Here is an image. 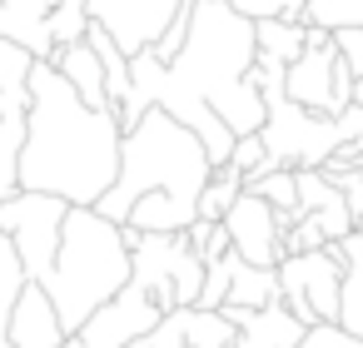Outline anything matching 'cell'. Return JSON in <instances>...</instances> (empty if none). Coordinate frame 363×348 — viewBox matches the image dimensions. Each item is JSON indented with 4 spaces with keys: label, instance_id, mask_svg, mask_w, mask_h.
<instances>
[{
    "label": "cell",
    "instance_id": "6da1fadb",
    "mask_svg": "<svg viewBox=\"0 0 363 348\" xmlns=\"http://www.w3.org/2000/svg\"><path fill=\"white\" fill-rule=\"evenodd\" d=\"M120 145H125L120 115L90 110L50 60H35L26 150H21V189L95 209L120 179Z\"/></svg>",
    "mask_w": 363,
    "mask_h": 348
},
{
    "label": "cell",
    "instance_id": "7a4b0ae2",
    "mask_svg": "<svg viewBox=\"0 0 363 348\" xmlns=\"http://www.w3.org/2000/svg\"><path fill=\"white\" fill-rule=\"evenodd\" d=\"M130 279H135V254H130L125 224L105 219L100 209L70 204L65 229H60V254H55L50 274L40 279L65 333L75 338L120 288H130Z\"/></svg>",
    "mask_w": 363,
    "mask_h": 348
},
{
    "label": "cell",
    "instance_id": "3957f363",
    "mask_svg": "<svg viewBox=\"0 0 363 348\" xmlns=\"http://www.w3.org/2000/svg\"><path fill=\"white\" fill-rule=\"evenodd\" d=\"M214 164L199 145L194 130H184L169 110H150L135 130H125V145H120V179L110 184V194L95 204L105 219L125 224L130 209L145 199V194H174L179 204H189L199 214V194L209 184Z\"/></svg>",
    "mask_w": 363,
    "mask_h": 348
},
{
    "label": "cell",
    "instance_id": "277c9868",
    "mask_svg": "<svg viewBox=\"0 0 363 348\" xmlns=\"http://www.w3.org/2000/svg\"><path fill=\"white\" fill-rule=\"evenodd\" d=\"M130 254H135V284L164 308H194L204 288V259L194 254L189 234H140L125 229Z\"/></svg>",
    "mask_w": 363,
    "mask_h": 348
},
{
    "label": "cell",
    "instance_id": "5b68a950",
    "mask_svg": "<svg viewBox=\"0 0 363 348\" xmlns=\"http://www.w3.org/2000/svg\"><path fill=\"white\" fill-rule=\"evenodd\" d=\"M279 293L284 308L313 328V323H338L343 308V244H323L308 254H284L279 259Z\"/></svg>",
    "mask_w": 363,
    "mask_h": 348
},
{
    "label": "cell",
    "instance_id": "8992f818",
    "mask_svg": "<svg viewBox=\"0 0 363 348\" xmlns=\"http://www.w3.org/2000/svg\"><path fill=\"white\" fill-rule=\"evenodd\" d=\"M284 95L313 115H343L353 105V70L343 65L338 45H333V30L323 26H308V40H303V55L284 70Z\"/></svg>",
    "mask_w": 363,
    "mask_h": 348
},
{
    "label": "cell",
    "instance_id": "52a82bcc",
    "mask_svg": "<svg viewBox=\"0 0 363 348\" xmlns=\"http://www.w3.org/2000/svg\"><path fill=\"white\" fill-rule=\"evenodd\" d=\"M65 214L70 204L55 199V194H35V189H16L11 199H0V229L11 234L21 264H26V279H45L55 254H60V229H65Z\"/></svg>",
    "mask_w": 363,
    "mask_h": 348
},
{
    "label": "cell",
    "instance_id": "ba28073f",
    "mask_svg": "<svg viewBox=\"0 0 363 348\" xmlns=\"http://www.w3.org/2000/svg\"><path fill=\"white\" fill-rule=\"evenodd\" d=\"M184 0H90V21L110 30V40L125 55L155 50V40L169 30Z\"/></svg>",
    "mask_w": 363,
    "mask_h": 348
},
{
    "label": "cell",
    "instance_id": "9c48e42d",
    "mask_svg": "<svg viewBox=\"0 0 363 348\" xmlns=\"http://www.w3.org/2000/svg\"><path fill=\"white\" fill-rule=\"evenodd\" d=\"M224 229H229V244H234V254L244 264L279 269V259H284V224H279V209L269 199L244 189L234 199V209L224 214Z\"/></svg>",
    "mask_w": 363,
    "mask_h": 348
},
{
    "label": "cell",
    "instance_id": "30bf717a",
    "mask_svg": "<svg viewBox=\"0 0 363 348\" xmlns=\"http://www.w3.org/2000/svg\"><path fill=\"white\" fill-rule=\"evenodd\" d=\"M160 318H164V308H160V303L130 279V288H120V293H115V298H110V303H105V308H100L75 338L90 343V348H130V343L145 338Z\"/></svg>",
    "mask_w": 363,
    "mask_h": 348
},
{
    "label": "cell",
    "instance_id": "8fae6325",
    "mask_svg": "<svg viewBox=\"0 0 363 348\" xmlns=\"http://www.w3.org/2000/svg\"><path fill=\"white\" fill-rule=\"evenodd\" d=\"M11 343L16 348H65V323H60V313H55V303H50V293L30 279L26 288H21V298L11 303Z\"/></svg>",
    "mask_w": 363,
    "mask_h": 348
},
{
    "label": "cell",
    "instance_id": "7c38bea8",
    "mask_svg": "<svg viewBox=\"0 0 363 348\" xmlns=\"http://www.w3.org/2000/svg\"><path fill=\"white\" fill-rule=\"evenodd\" d=\"M50 11L55 0H0V35L26 45L35 60H50L55 45H50Z\"/></svg>",
    "mask_w": 363,
    "mask_h": 348
},
{
    "label": "cell",
    "instance_id": "4fadbf2b",
    "mask_svg": "<svg viewBox=\"0 0 363 348\" xmlns=\"http://www.w3.org/2000/svg\"><path fill=\"white\" fill-rule=\"evenodd\" d=\"M50 65L70 80V90L90 105V110H110V90H105V65H100V55L85 45V40H75V45H60L55 55H50Z\"/></svg>",
    "mask_w": 363,
    "mask_h": 348
},
{
    "label": "cell",
    "instance_id": "5bb4252c",
    "mask_svg": "<svg viewBox=\"0 0 363 348\" xmlns=\"http://www.w3.org/2000/svg\"><path fill=\"white\" fill-rule=\"evenodd\" d=\"M224 303L249 308V313H259V308H269V303H284V293H279V269H259V264H244V259L234 254V279H229V298H224Z\"/></svg>",
    "mask_w": 363,
    "mask_h": 348
},
{
    "label": "cell",
    "instance_id": "9a60e30c",
    "mask_svg": "<svg viewBox=\"0 0 363 348\" xmlns=\"http://www.w3.org/2000/svg\"><path fill=\"white\" fill-rule=\"evenodd\" d=\"M338 323L363 338V229H353L343 239V308H338Z\"/></svg>",
    "mask_w": 363,
    "mask_h": 348
},
{
    "label": "cell",
    "instance_id": "2e32d148",
    "mask_svg": "<svg viewBox=\"0 0 363 348\" xmlns=\"http://www.w3.org/2000/svg\"><path fill=\"white\" fill-rule=\"evenodd\" d=\"M254 40H259V55L264 60H279V65H294L303 55V40H308V26L303 21H254Z\"/></svg>",
    "mask_w": 363,
    "mask_h": 348
},
{
    "label": "cell",
    "instance_id": "e0dca14e",
    "mask_svg": "<svg viewBox=\"0 0 363 348\" xmlns=\"http://www.w3.org/2000/svg\"><path fill=\"white\" fill-rule=\"evenodd\" d=\"M244 194V174L234 169V164H219L214 174H209V184H204V194H199V219H224L229 209H234V199Z\"/></svg>",
    "mask_w": 363,
    "mask_h": 348
},
{
    "label": "cell",
    "instance_id": "ac0fdd59",
    "mask_svg": "<svg viewBox=\"0 0 363 348\" xmlns=\"http://www.w3.org/2000/svg\"><path fill=\"white\" fill-rule=\"evenodd\" d=\"M244 189H254L259 199H269L279 214H298V174L294 169H264V174L244 179Z\"/></svg>",
    "mask_w": 363,
    "mask_h": 348
},
{
    "label": "cell",
    "instance_id": "d6986e66",
    "mask_svg": "<svg viewBox=\"0 0 363 348\" xmlns=\"http://www.w3.org/2000/svg\"><path fill=\"white\" fill-rule=\"evenodd\" d=\"M30 70H35V55L16 40L0 35V95H30Z\"/></svg>",
    "mask_w": 363,
    "mask_h": 348
},
{
    "label": "cell",
    "instance_id": "ffe728a7",
    "mask_svg": "<svg viewBox=\"0 0 363 348\" xmlns=\"http://www.w3.org/2000/svg\"><path fill=\"white\" fill-rule=\"evenodd\" d=\"M90 30V0H55V11H50V45H75L85 40Z\"/></svg>",
    "mask_w": 363,
    "mask_h": 348
},
{
    "label": "cell",
    "instance_id": "44dd1931",
    "mask_svg": "<svg viewBox=\"0 0 363 348\" xmlns=\"http://www.w3.org/2000/svg\"><path fill=\"white\" fill-rule=\"evenodd\" d=\"M303 26H323V30L363 26V0H308V6H303Z\"/></svg>",
    "mask_w": 363,
    "mask_h": 348
},
{
    "label": "cell",
    "instance_id": "7402d4cb",
    "mask_svg": "<svg viewBox=\"0 0 363 348\" xmlns=\"http://www.w3.org/2000/svg\"><path fill=\"white\" fill-rule=\"evenodd\" d=\"M30 279H26V264H21V254H16V244H11V234L0 229V303H6V313H11V303L21 298V288H26Z\"/></svg>",
    "mask_w": 363,
    "mask_h": 348
},
{
    "label": "cell",
    "instance_id": "603a6c76",
    "mask_svg": "<svg viewBox=\"0 0 363 348\" xmlns=\"http://www.w3.org/2000/svg\"><path fill=\"white\" fill-rule=\"evenodd\" d=\"M184 234H189V244H194V254H199L204 264H214V259H224V254L234 249V244H229V229H224V219H219V224H214V219H194Z\"/></svg>",
    "mask_w": 363,
    "mask_h": 348
},
{
    "label": "cell",
    "instance_id": "cb8c5ba5",
    "mask_svg": "<svg viewBox=\"0 0 363 348\" xmlns=\"http://www.w3.org/2000/svg\"><path fill=\"white\" fill-rule=\"evenodd\" d=\"M229 164H234L244 179H254V174H264V169H279V164L269 159V145H264V135H239V140H234V155H229Z\"/></svg>",
    "mask_w": 363,
    "mask_h": 348
},
{
    "label": "cell",
    "instance_id": "d4e9b609",
    "mask_svg": "<svg viewBox=\"0 0 363 348\" xmlns=\"http://www.w3.org/2000/svg\"><path fill=\"white\" fill-rule=\"evenodd\" d=\"M229 279H234V249L214 264H204V288H199V303L194 308H224L229 298Z\"/></svg>",
    "mask_w": 363,
    "mask_h": 348
},
{
    "label": "cell",
    "instance_id": "484cf974",
    "mask_svg": "<svg viewBox=\"0 0 363 348\" xmlns=\"http://www.w3.org/2000/svg\"><path fill=\"white\" fill-rule=\"evenodd\" d=\"M229 6L239 11V16H249V21H303V6L308 0H229Z\"/></svg>",
    "mask_w": 363,
    "mask_h": 348
},
{
    "label": "cell",
    "instance_id": "4316f807",
    "mask_svg": "<svg viewBox=\"0 0 363 348\" xmlns=\"http://www.w3.org/2000/svg\"><path fill=\"white\" fill-rule=\"evenodd\" d=\"M328 244V234L318 229V219H308V214H298L289 229H284V254H308V249H323Z\"/></svg>",
    "mask_w": 363,
    "mask_h": 348
},
{
    "label": "cell",
    "instance_id": "83f0119b",
    "mask_svg": "<svg viewBox=\"0 0 363 348\" xmlns=\"http://www.w3.org/2000/svg\"><path fill=\"white\" fill-rule=\"evenodd\" d=\"M140 348H189V343H184V308L164 313V318L140 338Z\"/></svg>",
    "mask_w": 363,
    "mask_h": 348
},
{
    "label": "cell",
    "instance_id": "f1b7e54d",
    "mask_svg": "<svg viewBox=\"0 0 363 348\" xmlns=\"http://www.w3.org/2000/svg\"><path fill=\"white\" fill-rule=\"evenodd\" d=\"M294 348H363V338H353L343 323H313Z\"/></svg>",
    "mask_w": 363,
    "mask_h": 348
},
{
    "label": "cell",
    "instance_id": "f546056e",
    "mask_svg": "<svg viewBox=\"0 0 363 348\" xmlns=\"http://www.w3.org/2000/svg\"><path fill=\"white\" fill-rule=\"evenodd\" d=\"M338 189H343V199H348V214H353V224L363 229V164H353V169H323Z\"/></svg>",
    "mask_w": 363,
    "mask_h": 348
},
{
    "label": "cell",
    "instance_id": "4dcf8cb0",
    "mask_svg": "<svg viewBox=\"0 0 363 348\" xmlns=\"http://www.w3.org/2000/svg\"><path fill=\"white\" fill-rule=\"evenodd\" d=\"M333 45L343 55V65L353 70V80H363V26H348V30H333Z\"/></svg>",
    "mask_w": 363,
    "mask_h": 348
},
{
    "label": "cell",
    "instance_id": "1f68e13d",
    "mask_svg": "<svg viewBox=\"0 0 363 348\" xmlns=\"http://www.w3.org/2000/svg\"><path fill=\"white\" fill-rule=\"evenodd\" d=\"M0 348H16V343H11V318H6V313H0Z\"/></svg>",
    "mask_w": 363,
    "mask_h": 348
},
{
    "label": "cell",
    "instance_id": "d6a6232c",
    "mask_svg": "<svg viewBox=\"0 0 363 348\" xmlns=\"http://www.w3.org/2000/svg\"><path fill=\"white\" fill-rule=\"evenodd\" d=\"M65 348H90V343H80V338H65Z\"/></svg>",
    "mask_w": 363,
    "mask_h": 348
},
{
    "label": "cell",
    "instance_id": "836d02e7",
    "mask_svg": "<svg viewBox=\"0 0 363 348\" xmlns=\"http://www.w3.org/2000/svg\"><path fill=\"white\" fill-rule=\"evenodd\" d=\"M184 6H199V0H184Z\"/></svg>",
    "mask_w": 363,
    "mask_h": 348
}]
</instances>
